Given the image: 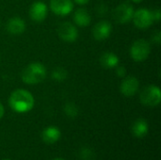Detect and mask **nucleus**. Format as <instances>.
I'll return each instance as SVG.
<instances>
[{
	"mask_svg": "<svg viewBox=\"0 0 161 160\" xmlns=\"http://www.w3.org/2000/svg\"><path fill=\"white\" fill-rule=\"evenodd\" d=\"M35 100L33 95L24 89L14 91L8 98L9 107L17 113H26L30 111L33 108Z\"/></svg>",
	"mask_w": 161,
	"mask_h": 160,
	"instance_id": "1",
	"label": "nucleus"
},
{
	"mask_svg": "<svg viewBox=\"0 0 161 160\" xmlns=\"http://www.w3.org/2000/svg\"><path fill=\"white\" fill-rule=\"evenodd\" d=\"M46 77L45 67L39 63L33 62L27 65L22 72V80L27 85H36L41 83Z\"/></svg>",
	"mask_w": 161,
	"mask_h": 160,
	"instance_id": "2",
	"label": "nucleus"
},
{
	"mask_svg": "<svg viewBox=\"0 0 161 160\" xmlns=\"http://www.w3.org/2000/svg\"><path fill=\"white\" fill-rule=\"evenodd\" d=\"M151 53V45L148 41L139 39L130 47V56L137 62L144 61Z\"/></svg>",
	"mask_w": 161,
	"mask_h": 160,
	"instance_id": "3",
	"label": "nucleus"
},
{
	"mask_svg": "<svg viewBox=\"0 0 161 160\" xmlns=\"http://www.w3.org/2000/svg\"><path fill=\"white\" fill-rule=\"evenodd\" d=\"M140 98L142 105L150 108L157 107L161 102L160 89L157 86L150 85L143 89Z\"/></svg>",
	"mask_w": 161,
	"mask_h": 160,
	"instance_id": "4",
	"label": "nucleus"
},
{
	"mask_svg": "<svg viewBox=\"0 0 161 160\" xmlns=\"http://www.w3.org/2000/svg\"><path fill=\"white\" fill-rule=\"evenodd\" d=\"M133 14H134L133 7L127 2L120 4L113 10V18L119 24L129 23L133 18Z\"/></svg>",
	"mask_w": 161,
	"mask_h": 160,
	"instance_id": "5",
	"label": "nucleus"
},
{
	"mask_svg": "<svg viewBox=\"0 0 161 160\" xmlns=\"http://www.w3.org/2000/svg\"><path fill=\"white\" fill-rule=\"evenodd\" d=\"M132 20L134 22V25L140 29L148 28L152 25L154 22L151 10L146 8H139L138 10L134 11Z\"/></svg>",
	"mask_w": 161,
	"mask_h": 160,
	"instance_id": "6",
	"label": "nucleus"
},
{
	"mask_svg": "<svg viewBox=\"0 0 161 160\" xmlns=\"http://www.w3.org/2000/svg\"><path fill=\"white\" fill-rule=\"evenodd\" d=\"M58 34L61 40H63L64 41H67V42H73L78 37V31H77L76 27L69 22L61 23L58 25Z\"/></svg>",
	"mask_w": 161,
	"mask_h": 160,
	"instance_id": "7",
	"label": "nucleus"
},
{
	"mask_svg": "<svg viewBox=\"0 0 161 160\" xmlns=\"http://www.w3.org/2000/svg\"><path fill=\"white\" fill-rule=\"evenodd\" d=\"M140 88V82L135 76H126L121 83L120 91L121 93L126 97L135 95Z\"/></svg>",
	"mask_w": 161,
	"mask_h": 160,
	"instance_id": "8",
	"label": "nucleus"
},
{
	"mask_svg": "<svg viewBox=\"0 0 161 160\" xmlns=\"http://www.w3.org/2000/svg\"><path fill=\"white\" fill-rule=\"evenodd\" d=\"M50 8L55 14L65 16L71 13L74 8V4L71 0H51Z\"/></svg>",
	"mask_w": 161,
	"mask_h": 160,
	"instance_id": "9",
	"label": "nucleus"
},
{
	"mask_svg": "<svg viewBox=\"0 0 161 160\" xmlns=\"http://www.w3.org/2000/svg\"><path fill=\"white\" fill-rule=\"evenodd\" d=\"M112 31V26L108 21H101L97 23L92 28V36L96 41L107 40Z\"/></svg>",
	"mask_w": 161,
	"mask_h": 160,
	"instance_id": "10",
	"label": "nucleus"
},
{
	"mask_svg": "<svg viewBox=\"0 0 161 160\" xmlns=\"http://www.w3.org/2000/svg\"><path fill=\"white\" fill-rule=\"evenodd\" d=\"M47 6L41 1L33 3L29 9V16L35 22H42L47 16Z\"/></svg>",
	"mask_w": 161,
	"mask_h": 160,
	"instance_id": "11",
	"label": "nucleus"
},
{
	"mask_svg": "<svg viewBox=\"0 0 161 160\" xmlns=\"http://www.w3.org/2000/svg\"><path fill=\"white\" fill-rule=\"evenodd\" d=\"M6 27L8 33L12 35H19L25 30V23L20 17H13L8 21Z\"/></svg>",
	"mask_w": 161,
	"mask_h": 160,
	"instance_id": "12",
	"label": "nucleus"
},
{
	"mask_svg": "<svg viewBox=\"0 0 161 160\" xmlns=\"http://www.w3.org/2000/svg\"><path fill=\"white\" fill-rule=\"evenodd\" d=\"M60 136H61L60 130L56 126H48L42 133V141L47 144L56 143L60 139Z\"/></svg>",
	"mask_w": 161,
	"mask_h": 160,
	"instance_id": "13",
	"label": "nucleus"
},
{
	"mask_svg": "<svg viewBox=\"0 0 161 160\" xmlns=\"http://www.w3.org/2000/svg\"><path fill=\"white\" fill-rule=\"evenodd\" d=\"M149 125L146 120L144 119H138L134 122L132 125V133L136 138L142 139L148 134Z\"/></svg>",
	"mask_w": 161,
	"mask_h": 160,
	"instance_id": "14",
	"label": "nucleus"
},
{
	"mask_svg": "<svg viewBox=\"0 0 161 160\" xmlns=\"http://www.w3.org/2000/svg\"><path fill=\"white\" fill-rule=\"evenodd\" d=\"M74 21L78 26L84 27V26H88L91 24L92 17L87 9L78 8L75 10L74 14Z\"/></svg>",
	"mask_w": 161,
	"mask_h": 160,
	"instance_id": "15",
	"label": "nucleus"
},
{
	"mask_svg": "<svg viewBox=\"0 0 161 160\" xmlns=\"http://www.w3.org/2000/svg\"><path fill=\"white\" fill-rule=\"evenodd\" d=\"M100 63L107 69L116 68L119 64V58L112 52H106L101 56Z\"/></svg>",
	"mask_w": 161,
	"mask_h": 160,
	"instance_id": "16",
	"label": "nucleus"
},
{
	"mask_svg": "<svg viewBox=\"0 0 161 160\" xmlns=\"http://www.w3.org/2000/svg\"><path fill=\"white\" fill-rule=\"evenodd\" d=\"M67 71L64 69V68H60V67H58V68H55L51 74V76L54 80L56 81H63L67 78Z\"/></svg>",
	"mask_w": 161,
	"mask_h": 160,
	"instance_id": "17",
	"label": "nucleus"
},
{
	"mask_svg": "<svg viewBox=\"0 0 161 160\" xmlns=\"http://www.w3.org/2000/svg\"><path fill=\"white\" fill-rule=\"evenodd\" d=\"M64 111H65L66 115L71 117V118H75L78 113V109H77L76 106L75 104H73V103L66 104L65 107H64Z\"/></svg>",
	"mask_w": 161,
	"mask_h": 160,
	"instance_id": "18",
	"label": "nucleus"
},
{
	"mask_svg": "<svg viewBox=\"0 0 161 160\" xmlns=\"http://www.w3.org/2000/svg\"><path fill=\"white\" fill-rule=\"evenodd\" d=\"M151 12H152V16H153V20H154V21H157V22L160 21L161 12L159 8H156V9H154V10L151 11Z\"/></svg>",
	"mask_w": 161,
	"mask_h": 160,
	"instance_id": "19",
	"label": "nucleus"
},
{
	"mask_svg": "<svg viewBox=\"0 0 161 160\" xmlns=\"http://www.w3.org/2000/svg\"><path fill=\"white\" fill-rule=\"evenodd\" d=\"M152 40H153V41L154 42H156V43H158V44H159L161 42V33L159 30H157L154 34H153V36H152Z\"/></svg>",
	"mask_w": 161,
	"mask_h": 160,
	"instance_id": "20",
	"label": "nucleus"
},
{
	"mask_svg": "<svg viewBox=\"0 0 161 160\" xmlns=\"http://www.w3.org/2000/svg\"><path fill=\"white\" fill-rule=\"evenodd\" d=\"M116 73L118 74V76L120 77H125V67H116Z\"/></svg>",
	"mask_w": 161,
	"mask_h": 160,
	"instance_id": "21",
	"label": "nucleus"
},
{
	"mask_svg": "<svg viewBox=\"0 0 161 160\" xmlns=\"http://www.w3.org/2000/svg\"><path fill=\"white\" fill-rule=\"evenodd\" d=\"M90 0H75V2L78 5H85L89 2Z\"/></svg>",
	"mask_w": 161,
	"mask_h": 160,
	"instance_id": "22",
	"label": "nucleus"
},
{
	"mask_svg": "<svg viewBox=\"0 0 161 160\" xmlns=\"http://www.w3.org/2000/svg\"><path fill=\"white\" fill-rule=\"evenodd\" d=\"M4 114H5V109H4L3 105L0 103V119H2V118H3Z\"/></svg>",
	"mask_w": 161,
	"mask_h": 160,
	"instance_id": "23",
	"label": "nucleus"
},
{
	"mask_svg": "<svg viewBox=\"0 0 161 160\" xmlns=\"http://www.w3.org/2000/svg\"><path fill=\"white\" fill-rule=\"evenodd\" d=\"M133 2H135V3H140V2H142V0H132Z\"/></svg>",
	"mask_w": 161,
	"mask_h": 160,
	"instance_id": "24",
	"label": "nucleus"
},
{
	"mask_svg": "<svg viewBox=\"0 0 161 160\" xmlns=\"http://www.w3.org/2000/svg\"><path fill=\"white\" fill-rule=\"evenodd\" d=\"M53 160H65V159H63V158H55V159H53Z\"/></svg>",
	"mask_w": 161,
	"mask_h": 160,
	"instance_id": "25",
	"label": "nucleus"
},
{
	"mask_svg": "<svg viewBox=\"0 0 161 160\" xmlns=\"http://www.w3.org/2000/svg\"><path fill=\"white\" fill-rule=\"evenodd\" d=\"M4 160H9V159H4Z\"/></svg>",
	"mask_w": 161,
	"mask_h": 160,
	"instance_id": "26",
	"label": "nucleus"
}]
</instances>
